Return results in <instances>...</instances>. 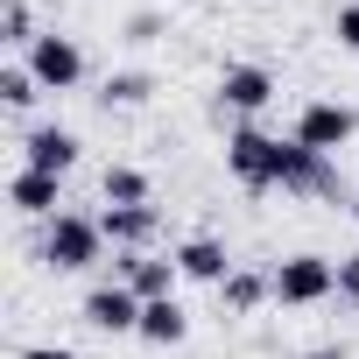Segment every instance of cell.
<instances>
[{"mask_svg":"<svg viewBox=\"0 0 359 359\" xmlns=\"http://www.w3.org/2000/svg\"><path fill=\"white\" fill-rule=\"evenodd\" d=\"M99 247H106V226H99V219H85V212H57V219H50V233H43V261H50L57 275L92 268V261H99Z\"/></svg>","mask_w":359,"mask_h":359,"instance_id":"cell-1","label":"cell"},{"mask_svg":"<svg viewBox=\"0 0 359 359\" xmlns=\"http://www.w3.org/2000/svg\"><path fill=\"white\" fill-rule=\"evenodd\" d=\"M226 169L240 176L247 191H275V176H282V141H268L261 127H233V134H226Z\"/></svg>","mask_w":359,"mask_h":359,"instance_id":"cell-2","label":"cell"},{"mask_svg":"<svg viewBox=\"0 0 359 359\" xmlns=\"http://www.w3.org/2000/svg\"><path fill=\"white\" fill-rule=\"evenodd\" d=\"M268 282H275V303L303 310V303H324V296L338 289V261H324V254H289Z\"/></svg>","mask_w":359,"mask_h":359,"instance_id":"cell-3","label":"cell"},{"mask_svg":"<svg viewBox=\"0 0 359 359\" xmlns=\"http://www.w3.org/2000/svg\"><path fill=\"white\" fill-rule=\"evenodd\" d=\"M352 134H359V113H352V106H338V99H310V106L296 113V134H289V141H303V148H317V155H338Z\"/></svg>","mask_w":359,"mask_h":359,"instance_id":"cell-4","label":"cell"},{"mask_svg":"<svg viewBox=\"0 0 359 359\" xmlns=\"http://www.w3.org/2000/svg\"><path fill=\"white\" fill-rule=\"evenodd\" d=\"M29 71H36L43 92H71V85L85 78V50H78L71 36H36V43H29Z\"/></svg>","mask_w":359,"mask_h":359,"instance_id":"cell-5","label":"cell"},{"mask_svg":"<svg viewBox=\"0 0 359 359\" xmlns=\"http://www.w3.org/2000/svg\"><path fill=\"white\" fill-rule=\"evenodd\" d=\"M275 184L296 191V198H331L338 191V169H331V155H317L303 141H282V176H275Z\"/></svg>","mask_w":359,"mask_h":359,"instance_id":"cell-6","label":"cell"},{"mask_svg":"<svg viewBox=\"0 0 359 359\" xmlns=\"http://www.w3.org/2000/svg\"><path fill=\"white\" fill-rule=\"evenodd\" d=\"M85 324L92 331H141V296L127 289V282H99L92 296H85Z\"/></svg>","mask_w":359,"mask_h":359,"instance_id":"cell-7","label":"cell"},{"mask_svg":"<svg viewBox=\"0 0 359 359\" xmlns=\"http://www.w3.org/2000/svg\"><path fill=\"white\" fill-rule=\"evenodd\" d=\"M176 275H184V268H176V261H162V254H127V261H120V282H127L141 303L176 296Z\"/></svg>","mask_w":359,"mask_h":359,"instance_id":"cell-8","label":"cell"},{"mask_svg":"<svg viewBox=\"0 0 359 359\" xmlns=\"http://www.w3.org/2000/svg\"><path fill=\"white\" fill-rule=\"evenodd\" d=\"M219 99H226L233 113H261V106L275 99V78H268L261 64H226V78H219Z\"/></svg>","mask_w":359,"mask_h":359,"instance_id":"cell-9","label":"cell"},{"mask_svg":"<svg viewBox=\"0 0 359 359\" xmlns=\"http://www.w3.org/2000/svg\"><path fill=\"white\" fill-rule=\"evenodd\" d=\"M29 169H50V176H71L78 169V134L71 127H29Z\"/></svg>","mask_w":359,"mask_h":359,"instance_id":"cell-10","label":"cell"},{"mask_svg":"<svg viewBox=\"0 0 359 359\" xmlns=\"http://www.w3.org/2000/svg\"><path fill=\"white\" fill-rule=\"evenodd\" d=\"M57 184L64 176H50V169H15V184H8V205L15 212H29V219H57Z\"/></svg>","mask_w":359,"mask_h":359,"instance_id":"cell-11","label":"cell"},{"mask_svg":"<svg viewBox=\"0 0 359 359\" xmlns=\"http://www.w3.org/2000/svg\"><path fill=\"white\" fill-rule=\"evenodd\" d=\"M106 240L113 247H127V254H141L148 240H155V205H106Z\"/></svg>","mask_w":359,"mask_h":359,"instance_id":"cell-12","label":"cell"},{"mask_svg":"<svg viewBox=\"0 0 359 359\" xmlns=\"http://www.w3.org/2000/svg\"><path fill=\"white\" fill-rule=\"evenodd\" d=\"M184 331H191V310L176 303V296L141 303V331H134V338H148V345H184Z\"/></svg>","mask_w":359,"mask_h":359,"instance_id":"cell-13","label":"cell"},{"mask_svg":"<svg viewBox=\"0 0 359 359\" xmlns=\"http://www.w3.org/2000/svg\"><path fill=\"white\" fill-rule=\"evenodd\" d=\"M169 261L184 268L191 282H226V275H233V261H226V247H219V240H205V233H198V240H184V247H176Z\"/></svg>","mask_w":359,"mask_h":359,"instance_id":"cell-14","label":"cell"},{"mask_svg":"<svg viewBox=\"0 0 359 359\" xmlns=\"http://www.w3.org/2000/svg\"><path fill=\"white\" fill-rule=\"evenodd\" d=\"M219 296H226V310H240V317H247L261 296H275V282H268V275H254V268H233V275L219 282Z\"/></svg>","mask_w":359,"mask_h":359,"instance_id":"cell-15","label":"cell"},{"mask_svg":"<svg viewBox=\"0 0 359 359\" xmlns=\"http://www.w3.org/2000/svg\"><path fill=\"white\" fill-rule=\"evenodd\" d=\"M99 191H106V205H148V176H141V169H127V162H113Z\"/></svg>","mask_w":359,"mask_h":359,"instance_id":"cell-16","label":"cell"},{"mask_svg":"<svg viewBox=\"0 0 359 359\" xmlns=\"http://www.w3.org/2000/svg\"><path fill=\"white\" fill-rule=\"evenodd\" d=\"M36 71L29 64H8V71H0V106H36Z\"/></svg>","mask_w":359,"mask_h":359,"instance_id":"cell-17","label":"cell"},{"mask_svg":"<svg viewBox=\"0 0 359 359\" xmlns=\"http://www.w3.org/2000/svg\"><path fill=\"white\" fill-rule=\"evenodd\" d=\"M155 85L141 78V71H120V78H106V106H141Z\"/></svg>","mask_w":359,"mask_h":359,"instance_id":"cell-18","label":"cell"},{"mask_svg":"<svg viewBox=\"0 0 359 359\" xmlns=\"http://www.w3.org/2000/svg\"><path fill=\"white\" fill-rule=\"evenodd\" d=\"M0 29H8V43H36V29H29V8H22V0H8V15H0Z\"/></svg>","mask_w":359,"mask_h":359,"instance_id":"cell-19","label":"cell"},{"mask_svg":"<svg viewBox=\"0 0 359 359\" xmlns=\"http://www.w3.org/2000/svg\"><path fill=\"white\" fill-rule=\"evenodd\" d=\"M331 36H338L345 50H359V0H345V8H338V22H331Z\"/></svg>","mask_w":359,"mask_h":359,"instance_id":"cell-20","label":"cell"},{"mask_svg":"<svg viewBox=\"0 0 359 359\" xmlns=\"http://www.w3.org/2000/svg\"><path fill=\"white\" fill-rule=\"evenodd\" d=\"M338 296H345V303H359V254H345V261H338Z\"/></svg>","mask_w":359,"mask_h":359,"instance_id":"cell-21","label":"cell"},{"mask_svg":"<svg viewBox=\"0 0 359 359\" xmlns=\"http://www.w3.org/2000/svg\"><path fill=\"white\" fill-rule=\"evenodd\" d=\"M22 359H78V352H71V345H29Z\"/></svg>","mask_w":359,"mask_h":359,"instance_id":"cell-22","label":"cell"},{"mask_svg":"<svg viewBox=\"0 0 359 359\" xmlns=\"http://www.w3.org/2000/svg\"><path fill=\"white\" fill-rule=\"evenodd\" d=\"M310 359H345V352H338V345H317V352H310Z\"/></svg>","mask_w":359,"mask_h":359,"instance_id":"cell-23","label":"cell"},{"mask_svg":"<svg viewBox=\"0 0 359 359\" xmlns=\"http://www.w3.org/2000/svg\"><path fill=\"white\" fill-rule=\"evenodd\" d=\"M352 219H359V205H352Z\"/></svg>","mask_w":359,"mask_h":359,"instance_id":"cell-24","label":"cell"}]
</instances>
